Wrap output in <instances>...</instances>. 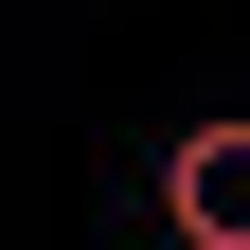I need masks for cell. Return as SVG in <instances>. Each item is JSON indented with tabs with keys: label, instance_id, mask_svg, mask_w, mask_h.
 I'll return each instance as SVG.
<instances>
[{
	"label": "cell",
	"instance_id": "obj_1",
	"mask_svg": "<svg viewBox=\"0 0 250 250\" xmlns=\"http://www.w3.org/2000/svg\"><path fill=\"white\" fill-rule=\"evenodd\" d=\"M161 232L179 250H250V107H214V125L161 143Z\"/></svg>",
	"mask_w": 250,
	"mask_h": 250
}]
</instances>
